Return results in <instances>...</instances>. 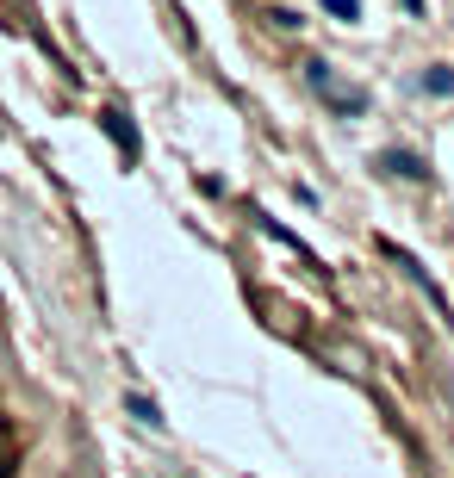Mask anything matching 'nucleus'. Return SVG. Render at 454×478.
Returning a JSON list of instances; mask_svg holds the SVG:
<instances>
[{"label":"nucleus","mask_w":454,"mask_h":478,"mask_svg":"<svg viewBox=\"0 0 454 478\" xmlns=\"http://www.w3.org/2000/svg\"><path fill=\"white\" fill-rule=\"evenodd\" d=\"M305 81H311V94H324V100L342 113V119H361V113H367V94H342L324 56H311V63H305Z\"/></svg>","instance_id":"f257e3e1"},{"label":"nucleus","mask_w":454,"mask_h":478,"mask_svg":"<svg viewBox=\"0 0 454 478\" xmlns=\"http://www.w3.org/2000/svg\"><path fill=\"white\" fill-rule=\"evenodd\" d=\"M100 124H106V130H113V143H119V149H125V155H138V130H131V119H125V113H119V106H106V113H100Z\"/></svg>","instance_id":"20e7f679"},{"label":"nucleus","mask_w":454,"mask_h":478,"mask_svg":"<svg viewBox=\"0 0 454 478\" xmlns=\"http://www.w3.org/2000/svg\"><path fill=\"white\" fill-rule=\"evenodd\" d=\"M405 13H424V0H405Z\"/></svg>","instance_id":"0eeeda50"},{"label":"nucleus","mask_w":454,"mask_h":478,"mask_svg":"<svg viewBox=\"0 0 454 478\" xmlns=\"http://www.w3.org/2000/svg\"><path fill=\"white\" fill-rule=\"evenodd\" d=\"M317 6H324L336 25H355V19H361V0H317Z\"/></svg>","instance_id":"423d86ee"},{"label":"nucleus","mask_w":454,"mask_h":478,"mask_svg":"<svg viewBox=\"0 0 454 478\" xmlns=\"http://www.w3.org/2000/svg\"><path fill=\"white\" fill-rule=\"evenodd\" d=\"M380 168H386V174H399V180H430V162H424L417 149H386V155H380Z\"/></svg>","instance_id":"f03ea898"},{"label":"nucleus","mask_w":454,"mask_h":478,"mask_svg":"<svg viewBox=\"0 0 454 478\" xmlns=\"http://www.w3.org/2000/svg\"><path fill=\"white\" fill-rule=\"evenodd\" d=\"M125 410H131L138 423H150V429H162V423H168V416H162V404H156V398H144V391H131V398H125Z\"/></svg>","instance_id":"39448f33"},{"label":"nucleus","mask_w":454,"mask_h":478,"mask_svg":"<svg viewBox=\"0 0 454 478\" xmlns=\"http://www.w3.org/2000/svg\"><path fill=\"white\" fill-rule=\"evenodd\" d=\"M417 88H424L430 100H449V94H454V69H449V63H430V69L417 75Z\"/></svg>","instance_id":"7ed1b4c3"}]
</instances>
